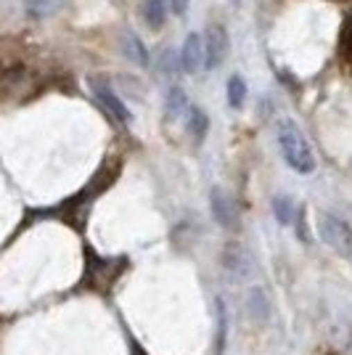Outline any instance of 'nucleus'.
I'll use <instances>...</instances> for the list:
<instances>
[{"label":"nucleus","mask_w":352,"mask_h":355,"mask_svg":"<svg viewBox=\"0 0 352 355\" xmlns=\"http://www.w3.org/2000/svg\"><path fill=\"white\" fill-rule=\"evenodd\" d=\"M276 135H279V148L283 162L299 175H313L315 173V154H313V146L305 138V133L299 130V125L294 119H281Z\"/></svg>","instance_id":"obj_1"},{"label":"nucleus","mask_w":352,"mask_h":355,"mask_svg":"<svg viewBox=\"0 0 352 355\" xmlns=\"http://www.w3.org/2000/svg\"><path fill=\"white\" fill-rule=\"evenodd\" d=\"M318 234L328 247H334L337 252H344V254L352 252V228L339 215L323 212L321 220H318Z\"/></svg>","instance_id":"obj_2"},{"label":"nucleus","mask_w":352,"mask_h":355,"mask_svg":"<svg viewBox=\"0 0 352 355\" xmlns=\"http://www.w3.org/2000/svg\"><path fill=\"white\" fill-rule=\"evenodd\" d=\"M90 88H93V96H96V101L106 109V114H112V119L114 122H119V125H130V109L125 106V101L119 98L117 93H114V88L103 80V77H93L90 80Z\"/></svg>","instance_id":"obj_3"},{"label":"nucleus","mask_w":352,"mask_h":355,"mask_svg":"<svg viewBox=\"0 0 352 355\" xmlns=\"http://www.w3.org/2000/svg\"><path fill=\"white\" fill-rule=\"evenodd\" d=\"M228 56V32L220 24H209L204 32V67L218 69Z\"/></svg>","instance_id":"obj_4"},{"label":"nucleus","mask_w":352,"mask_h":355,"mask_svg":"<svg viewBox=\"0 0 352 355\" xmlns=\"http://www.w3.org/2000/svg\"><path fill=\"white\" fill-rule=\"evenodd\" d=\"M177 64H180V72L186 74H196L204 67V40H202V35L191 32L183 40L180 53H177Z\"/></svg>","instance_id":"obj_5"},{"label":"nucleus","mask_w":352,"mask_h":355,"mask_svg":"<svg viewBox=\"0 0 352 355\" xmlns=\"http://www.w3.org/2000/svg\"><path fill=\"white\" fill-rule=\"evenodd\" d=\"M209 207H212V215L215 220L220 223L222 228H234L238 223V207H236L234 196L222 189H212L209 193Z\"/></svg>","instance_id":"obj_6"},{"label":"nucleus","mask_w":352,"mask_h":355,"mask_svg":"<svg viewBox=\"0 0 352 355\" xmlns=\"http://www.w3.org/2000/svg\"><path fill=\"white\" fill-rule=\"evenodd\" d=\"M186 128H188V133L193 135V141L196 144H202L209 133V117H206V112L202 106H188V112H186Z\"/></svg>","instance_id":"obj_7"},{"label":"nucleus","mask_w":352,"mask_h":355,"mask_svg":"<svg viewBox=\"0 0 352 355\" xmlns=\"http://www.w3.org/2000/svg\"><path fill=\"white\" fill-rule=\"evenodd\" d=\"M143 19L151 30H161L167 21V11H170V0H143Z\"/></svg>","instance_id":"obj_8"},{"label":"nucleus","mask_w":352,"mask_h":355,"mask_svg":"<svg viewBox=\"0 0 352 355\" xmlns=\"http://www.w3.org/2000/svg\"><path fill=\"white\" fill-rule=\"evenodd\" d=\"M164 106H167V117L170 119H180L186 117V112H188V96H186V90L183 88H170V93H167V101H164Z\"/></svg>","instance_id":"obj_9"},{"label":"nucleus","mask_w":352,"mask_h":355,"mask_svg":"<svg viewBox=\"0 0 352 355\" xmlns=\"http://www.w3.org/2000/svg\"><path fill=\"white\" fill-rule=\"evenodd\" d=\"M61 6H64V0H27L24 3V11H27L30 19L40 21V19H48V16L56 14Z\"/></svg>","instance_id":"obj_10"},{"label":"nucleus","mask_w":352,"mask_h":355,"mask_svg":"<svg viewBox=\"0 0 352 355\" xmlns=\"http://www.w3.org/2000/svg\"><path fill=\"white\" fill-rule=\"evenodd\" d=\"M122 48H125V53H127V59L132 61V64H138V67H148V51L146 45L141 43L135 35H125V43H122Z\"/></svg>","instance_id":"obj_11"},{"label":"nucleus","mask_w":352,"mask_h":355,"mask_svg":"<svg viewBox=\"0 0 352 355\" xmlns=\"http://www.w3.org/2000/svg\"><path fill=\"white\" fill-rule=\"evenodd\" d=\"M225 96H228V104L234 106V109H241L244 101H247V83L238 74H234L228 80V85H225Z\"/></svg>","instance_id":"obj_12"},{"label":"nucleus","mask_w":352,"mask_h":355,"mask_svg":"<svg viewBox=\"0 0 352 355\" xmlns=\"http://www.w3.org/2000/svg\"><path fill=\"white\" fill-rule=\"evenodd\" d=\"M273 212L279 218L281 225H294L297 223V207L289 196H276L273 199Z\"/></svg>","instance_id":"obj_13"},{"label":"nucleus","mask_w":352,"mask_h":355,"mask_svg":"<svg viewBox=\"0 0 352 355\" xmlns=\"http://www.w3.org/2000/svg\"><path fill=\"white\" fill-rule=\"evenodd\" d=\"M222 266L228 268L231 273H236V276H244V273H247L244 252L238 250V247H228V250L222 252Z\"/></svg>","instance_id":"obj_14"},{"label":"nucleus","mask_w":352,"mask_h":355,"mask_svg":"<svg viewBox=\"0 0 352 355\" xmlns=\"http://www.w3.org/2000/svg\"><path fill=\"white\" fill-rule=\"evenodd\" d=\"M249 311H252V315L254 318H260L263 321L265 315H267V305H265V300H263V292H252V305H249Z\"/></svg>","instance_id":"obj_15"},{"label":"nucleus","mask_w":352,"mask_h":355,"mask_svg":"<svg viewBox=\"0 0 352 355\" xmlns=\"http://www.w3.org/2000/svg\"><path fill=\"white\" fill-rule=\"evenodd\" d=\"M188 6H191V0H170V11L177 16L188 14Z\"/></svg>","instance_id":"obj_16"}]
</instances>
